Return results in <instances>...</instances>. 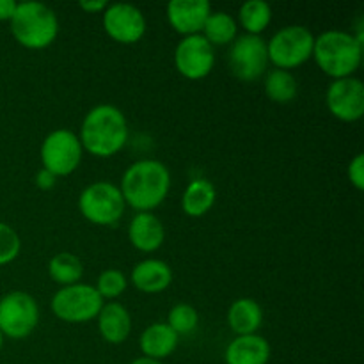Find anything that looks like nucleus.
Returning a JSON list of instances; mask_svg holds the SVG:
<instances>
[{
  "label": "nucleus",
  "instance_id": "1",
  "mask_svg": "<svg viewBox=\"0 0 364 364\" xmlns=\"http://www.w3.org/2000/svg\"><path fill=\"white\" fill-rule=\"evenodd\" d=\"M173 178L169 167L156 159H141L127 167L119 191L135 212H153L169 196Z\"/></svg>",
  "mask_w": 364,
  "mask_h": 364
},
{
  "label": "nucleus",
  "instance_id": "2",
  "mask_svg": "<svg viewBox=\"0 0 364 364\" xmlns=\"http://www.w3.org/2000/svg\"><path fill=\"white\" fill-rule=\"evenodd\" d=\"M77 135L84 151L98 159H109L127 146L130 128L123 110L116 105L100 103L85 114Z\"/></svg>",
  "mask_w": 364,
  "mask_h": 364
},
{
  "label": "nucleus",
  "instance_id": "3",
  "mask_svg": "<svg viewBox=\"0 0 364 364\" xmlns=\"http://www.w3.org/2000/svg\"><path fill=\"white\" fill-rule=\"evenodd\" d=\"M311 59L333 80L354 77L363 63V41L354 32L329 28L315 36Z\"/></svg>",
  "mask_w": 364,
  "mask_h": 364
},
{
  "label": "nucleus",
  "instance_id": "4",
  "mask_svg": "<svg viewBox=\"0 0 364 364\" xmlns=\"http://www.w3.org/2000/svg\"><path fill=\"white\" fill-rule=\"evenodd\" d=\"M11 34L23 48H48L59 34V18L55 11L43 2H18L9 21Z\"/></svg>",
  "mask_w": 364,
  "mask_h": 364
},
{
  "label": "nucleus",
  "instance_id": "5",
  "mask_svg": "<svg viewBox=\"0 0 364 364\" xmlns=\"http://www.w3.org/2000/svg\"><path fill=\"white\" fill-rule=\"evenodd\" d=\"M315 36L304 25H287L281 27L267 41L269 63L277 70H294L311 59Z\"/></svg>",
  "mask_w": 364,
  "mask_h": 364
},
{
  "label": "nucleus",
  "instance_id": "6",
  "mask_svg": "<svg viewBox=\"0 0 364 364\" xmlns=\"http://www.w3.org/2000/svg\"><path fill=\"white\" fill-rule=\"evenodd\" d=\"M127 203L119 185L100 180L89 183L78 196V210L89 223L96 226H114L123 217Z\"/></svg>",
  "mask_w": 364,
  "mask_h": 364
},
{
  "label": "nucleus",
  "instance_id": "7",
  "mask_svg": "<svg viewBox=\"0 0 364 364\" xmlns=\"http://www.w3.org/2000/svg\"><path fill=\"white\" fill-rule=\"evenodd\" d=\"M103 304L105 301L100 297L96 288L85 283L60 287L50 301L53 315L68 323L91 322L98 316Z\"/></svg>",
  "mask_w": 364,
  "mask_h": 364
},
{
  "label": "nucleus",
  "instance_id": "8",
  "mask_svg": "<svg viewBox=\"0 0 364 364\" xmlns=\"http://www.w3.org/2000/svg\"><path fill=\"white\" fill-rule=\"evenodd\" d=\"M43 169L52 173L55 178L70 176L82 164L84 148L75 132L68 128H55L50 132L39 148Z\"/></svg>",
  "mask_w": 364,
  "mask_h": 364
},
{
  "label": "nucleus",
  "instance_id": "9",
  "mask_svg": "<svg viewBox=\"0 0 364 364\" xmlns=\"http://www.w3.org/2000/svg\"><path fill=\"white\" fill-rule=\"evenodd\" d=\"M39 322V306L31 294L14 290L0 297V333L4 338L23 340Z\"/></svg>",
  "mask_w": 364,
  "mask_h": 364
},
{
  "label": "nucleus",
  "instance_id": "10",
  "mask_svg": "<svg viewBox=\"0 0 364 364\" xmlns=\"http://www.w3.org/2000/svg\"><path fill=\"white\" fill-rule=\"evenodd\" d=\"M228 64H230L233 77H237L238 80H258L265 75L267 66H269L267 41L262 36H238L230 46Z\"/></svg>",
  "mask_w": 364,
  "mask_h": 364
},
{
  "label": "nucleus",
  "instance_id": "11",
  "mask_svg": "<svg viewBox=\"0 0 364 364\" xmlns=\"http://www.w3.org/2000/svg\"><path fill=\"white\" fill-rule=\"evenodd\" d=\"M174 66L181 77L201 80L215 66V48L201 34L185 36L174 48Z\"/></svg>",
  "mask_w": 364,
  "mask_h": 364
},
{
  "label": "nucleus",
  "instance_id": "12",
  "mask_svg": "<svg viewBox=\"0 0 364 364\" xmlns=\"http://www.w3.org/2000/svg\"><path fill=\"white\" fill-rule=\"evenodd\" d=\"M103 28L114 41L134 45L146 34V16L137 6L128 2L109 4L102 13Z\"/></svg>",
  "mask_w": 364,
  "mask_h": 364
},
{
  "label": "nucleus",
  "instance_id": "13",
  "mask_svg": "<svg viewBox=\"0 0 364 364\" xmlns=\"http://www.w3.org/2000/svg\"><path fill=\"white\" fill-rule=\"evenodd\" d=\"M326 103L329 112L345 123L359 121L364 114V85L361 78H336L329 84L326 92Z\"/></svg>",
  "mask_w": 364,
  "mask_h": 364
},
{
  "label": "nucleus",
  "instance_id": "14",
  "mask_svg": "<svg viewBox=\"0 0 364 364\" xmlns=\"http://www.w3.org/2000/svg\"><path fill=\"white\" fill-rule=\"evenodd\" d=\"M166 13L171 27L185 38L201 34L212 13V4L206 0H171Z\"/></svg>",
  "mask_w": 364,
  "mask_h": 364
},
{
  "label": "nucleus",
  "instance_id": "15",
  "mask_svg": "<svg viewBox=\"0 0 364 364\" xmlns=\"http://www.w3.org/2000/svg\"><path fill=\"white\" fill-rule=\"evenodd\" d=\"M128 240L137 251L155 252L166 242V228L153 212H137L128 224Z\"/></svg>",
  "mask_w": 364,
  "mask_h": 364
},
{
  "label": "nucleus",
  "instance_id": "16",
  "mask_svg": "<svg viewBox=\"0 0 364 364\" xmlns=\"http://www.w3.org/2000/svg\"><path fill=\"white\" fill-rule=\"evenodd\" d=\"M96 322L100 336L110 345L124 343L132 333V315L121 302H105L96 316Z\"/></svg>",
  "mask_w": 364,
  "mask_h": 364
},
{
  "label": "nucleus",
  "instance_id": "17",
  "mask_svg": "<svg viewBox=\"0 0 364 364\" xmlns=\"http://www.w3.org/2000/svg\"><path fill=\"white\" fill-rule=\"evenodd\" d=\"M130 281L142 294H160L173 283V269L164 259H142L132 269Z\"/></svg>",
  "mask_w": 364,
  "mask_h": 364
},
{
  "label": "nucleus",
  "instance_id": "18",
  "mask_svg": "<svg viewBox=\"0 0 364 364\" xmlns=\"http://www.w3.org/2000/svg\"><path fill=\"white\" fill-rule=\"evenodd\" d=\"M272 348L267 338L259 334L235 336L224 350L226 364H269Z\"/></svg>",
  "mask_w": 364,
  "mask_h": 364
},
{
  "label": "nucleus",
  "instance_id": "19",
  "mask_svg": "<svg viewBox=\"0 0 364 364\" xmlns=\"http://www.w3.org/2000/svg\"><path fill=\"white\" fill-rule=\"evenodd\" d=\"M180 343V336L167 326L166 322H155L142 331L139 338V347H141L142 355L146 358L164 361L176 350Z\"/></svg>",
  "mask_w": 364,
  "mask_h": 364
},
{
  "label": "nucleus",
  "instance_id": "20",
  "mask_svg": "<svg viewBox=\"0 0 364 364\" xmlns=\"http://www.w3.org/2000/svg\"><path fill=\"white\" fill-rule=\"evenodd\" d=\"M263 323V309L255 299H237L228 309V326L237 336L258 334Z\"/></svg>",
  "mask_w": 364,
  "mask_h": 364
},
{
  "label": "nucleus",
  "instance_id": "21",
  "mask_svg": "<svg viewBox=\"0 0 364 364\" xmlns=\"http://www.w3.org/2000/svg\"><path fill=\"white\" fill-rule=\"evenodd\" d=\"M215 199L217 191L212 181L205 180V178H196L185 187L183 196H181V208L188 217L198 219L212 210Z\"/></svg>",
  "mask_w": 364,
  "mask_h": 364
},
{
  "label": "nucleus",
  "instance_id": "22",
  "mask_svg": "<svg viewBox=\"0 0 364 364\" xmlns=\"http://www.w3.org/2000/svg\"><path fill=\"white\" fill-rule=\"evenodd\" d=\"M201 36L213 48L231 45L238 38L237 18L226 11H212L203 27Z\"/></svg>",
  "mask_w": 364,
  "mask_h": 364
},
{
  "label": "nucleus",
  "instance_id": "23",
  "mask_svg": "<svg viewBox=\"0 0 364 364\" xmlns=\"http://www.w3.org/2000/svg\"><path fill=\"white\" fill-rule=\"evenodd\" d=\"M263 89H265V95L270 102L284 105V103L294 102L299 91V84L291 71L274 68V70L267 71Z\"/></svg>",
  "mask_w": 364,
  "mask_h": 364
},
{
  "label": "nucleus",
  "instance_id": "24",
  "mask_svg": "<svg viewBox=\"0 0 364 364\" xmlns=\"http://www.w3.org/2000/svg\"><path fill=\"white\" fill-rule=\"evenodd\" d=\"M272 21V7L265 0H247L238 9L237 23L245 31V34L262 36V32Z\"/></svg>",
  "mask_w": 364,
  "mask_h": 364
},
{
  "label": "nucleus",
  "instance_id": "25",
  "mask_svg": "<svg viewBox=\"0 0 364 364\" xmlns=\"http://www.w3.org/2000/svg\"><path fill=\"white\" fill-rule=\"evenodd\" d=\"M48 276L60 287L80 283L84 276V265L73 252H57L48 262Z\"/></svg>",
  "mask_w": 364,
  "mask_h": 364
},
{
  "label": "nucleus",
  "instance_id": "26",
  "mask_svg": "<svg viewBox=\"0 0 364 364\" xmlns=\"http://www.w3.org/2000/svg\"><path fill=\"white\" fill-rule=\"evenodd\" d=\"M166 323L178 336H185V334H191L196 331L199 323V313L194 306L187 304V302H180V304H174L169 309Z\"/></svg>",
  "mask_w": 364,
  "mask_h": 364
},
{
  "label": "nucleus",
  "instance_id": "27",
  "mask_svg": "<svg viewBox=\"0 0 364 364\" xmlns=\"http://www.w3.org/2000/svg\"><path fill=\"white\" fill-rule=\"evenodd\" d=\"M128 279L121 270L117 269H109L103 270L98 276V281H96V291L100 294V297L103 301H114L119 295H123V291L127 290Z\"/></svg>",
  "mask_w": 364,
  "mask_h": 364
},
{
  "label": "nucleus",
  "instance_id": "28",
  "mask_svg": "<svg viewBox=\"0 0 364 364\" xmlns=\"http://www.w3.org/2000/svg\"><path fill=\"white\" fill-rule=\"evenodd\" d=\"M21 251L20 235L13 226L0 223V267L14 262Z\"/></svg>",
  "mask_w": 364,
  "mask_h": 364
},
{
  "label": "nucleus",
  "instance_id": "29",
  "mask_svg": "<svg viewBox=\"0 0 364 364\" xmlns=\"http://www.w3.org/2000/svg\"><path fill=\"white\" fill-rule=\"evenodd\" d=\"M348 180L358 191L364 188V155L358 153L348 164Z\"/></svg>",
  "mask_w": 364,
  "mask_h": 364
},
{
  "label": "nucleus",
  "instance_id": "30",
  "mask_svg": "<svg viewBox=\"0 0 364 364\" xmlns=\"http://www.w3.org/2000/svg\"><path fill=\"white\" fill-rule=\"evenodd\" d=\"M34 181H36V185H38V188H41V191H52L57 183V178L53 176L52 173H48V171L43 169L41 167V169L36 173Z\"/></svg>",
  "mask_w": 364,
  "mask_h": 364
},
{
  "label": "nucleus",
  "instance_id": "31",
  "mask_svg": "<svg viewBox=\"0 0 364 364\" xmlns=\"http://www.w3.org/2000/svg\"><path fill=\"white\" fill-rule=\"evenodd\" d=\"M107 6H109V2H105V0H80L78 2V7L89 14L103 13L107 9Z\"/></svg>",
  "mask_w": 364,
  "mask_h": 364
},
{
  "label": "nucleus",
  "instance_id": "32",
  "mask_svg": "<svg viewBox=\"0 0 364 364\" xmlns=\"http://www.w3.org/2000/svg\"><path fill=\"white\" fill-rule=\"evenodd\" d=\"M18 2L14 0H0V21H11Z\"/></svg>",
  "mask_w": 364,
  "mask_h": 364
},
{
  "label": "nucleus",
  "instance_id": "33",
  "mask_svg": "<svg viewBox=\"0 0 364 364\" xmlns=\"http://www.w3.org/2000/svg\"><path fill=\"white\" fill-rule=\"evenodd\" d=\"M130 364H164V363L156 361V359H151V358H146V355H141V358L134 359Z\"/></svg>",
  "mask_w": 364,
  "mask_h": 364
},
{
  "label": "nucleus",
  "instance_id": "34",
  "mask_svg": "<svg viewBox=\"0 0 364 364\" xmlns=\"http://www.w3.org/2000/svg\"><path fill=\"white\" fill-rule=\"evenodd\" d=\"M2 347H4V334L0 333V350H2Z\"/></svg>",
  "mask_w": 364,
  "mask_h": 364
}]
</instances>
